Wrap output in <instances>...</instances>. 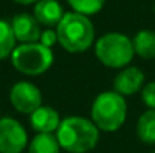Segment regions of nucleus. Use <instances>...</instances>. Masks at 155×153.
Wrapping results in <instances>:
<instances>
[{"instance_id": "16", "label": "nucleus", "mask_w": 155, "mask_h": 153, "mask_svg": "<svg viewBox=\"0 0 155 153\" xmlns=\"http://www.w3.org/2000/svg\"><path fill=\"white\" fill-rule=\"evenodd\" d=\"M68 3L74 9V12L89 17L98 14L103 9L105 0H68Z\"/></svg>"}, {"instance_id": "7", "label": "nucleus", "mask_w": 155, "mask_h": 153, "mask_svg": "<svg viewBox=\"0 0 155 153\" xmlns=\"http://www.w3.org/2000/svg\"><path fill=\"white\" fill-rule=\"evenodd\" d=\"M9 101L17 111L23 114H32L42 105V95L33 83L18 81L11 87Z\"/></svg>"}, {"instance_id": "5", "label": "nucleus", "mask_w": 155, "mask_h": 153, "mask_svg": "<svg viewBox=\"0 0 155 153\" xmlns=\"http://www.w3.org/2000/svg\"><path fill=\"white\" fill-rule=\"evenodd\" d=\"M11 62L18 72L24 75L36 77V75H42L51 68L54 56L51 48H47L39 42L21 44L15 47L14 53L11 54Z\"/></svg>"}, {"instance_id": "13", "label": "nucleus", "mask_w": 155, "mask_h": 153, "mask_svg": "<svg viewBox=\"0 0 155 153\" xmlns=\"http://www.w3.org/2000/svg\"><path fill=\"white\" fill-rule=\"evenodd\" d=\"M136 134L145 144H155V110H146L137 120Z\"/></svg>"}, {"instance_id": "10", "label": "nucleus", "mask_w": 155, "mask_h": 153, "mask_svg": "<svg viewBox=\"0 0 155 153\" xmlns=\"http://www.w3.org/2000/svg\"><path fill=\"white\" fill-rule=\"evenodd\" d=\"M60 116L50 105H41L30 114V126L38 134H53L60 126Z\"/></svg>"}, {"instance_id": "1", "label": "nucleus", "mask_w": 155, "mask_h": 153, "mask_svg": "<svg viewBox=\"0 0 155 153\" xmlns=\"http://www.w3.org/2000/svg\"><path fill=\"white\" fill-rule=\"evenodd\" d=\"M60 149L68 153H86L95 149L100 141V129L86 117L71 116L60 122L56 131Z\"/></svg>"}, {"instance_id": "4", "label": "nucleus", "mask_w": 155, "mask_h": 153, "mask_svg": "<svg viewBox=\"0 0 155 153\" xmlns=\"http://www.w3.org/2000/svg\"><path fill=\"white\" fill-rule=\"evenodd\" d=\"M95 54L98 60L107 68L122 69L134 57L133 39L124 33L111 32L101 36L95 44Z\"/></svg>"}, {"instance_id": "12", "label": "nucleus", "mask_w": 155, "mask_h": 153, "mask_svg": "<svg viewBox=\"0 0 155 153\" xmlns=\"http://www.w3.org/2000/svg\"><path fill=\"white\" fill-rule=\"evenodd\" d=\"M134 53L142 59H155V32L154 30H140L133 39Z\"/></svg>"}, {"instance_id": "3", "label": "nucleus", "mask_w": 155, "mask_h": 153, "mask_svg": "<svg viewBox=\"0 0 155 153\" xmlns=\"http://www.w3.org/2000/svg\"><path fill=\"white\" fill-rule=\"evenodd\" d=\"M95 126L104 132H116L127 119V101L114 90L100 93L91 108Z\"/></svg>"}, {"instance_id": "8", "label": "nucleus", "mask_w": 155, "mask_h": 153, "mask_svg": "<svg viewBox=\"0 0 155 153\" xmlns=\"http://www.w3.org/2000/svg\"><path fill=\"white\" fill-rule=\"evenodd\" d=\"M14 36L21 44H35L39 42L41 38V27L38 20L29 14H18L11 21Z\"/></svg>"}, {"instance_id": "19", "label": "nucleus", "mask_w": 155, "mask_h": 153, "mask_svg": "<svg viewBox=\"0 0 155 153\" xmlns=\"http://www.w3.org/2000/svg\"><path fill=\"white\" fill-rule=\"evenodd\" d=\"M14 2H17L20 5H30V3H38L39 0H14Z\"/></svg>"}, {"instance_id": "20", "label": "nucleus", "mask_w": 155, "mask_h": 153, "mask_svg": "<svg viewBox=\"0 0 155 153\" xmlns=\"http://www.w3.org/2000/svg\"><path fill=\"white\" fill-rule=\"evenodd\" d=\"M154 11H155V6H154Z\"/></svg>"}, {"instance_id": "9", "label": "nucleus", "mask_w": 155, "mask_h": 153, "mask_svg": "<svg viewBox=\"0 0 155 153\" xmlns=\"http://www.w3.org/2000/svg\"><path fill=\"white\" fill-rule=\"evenodd\" d=\"M143 84H145V75L136 66L124 68L114 77V81H113L114 92L122 95L124 98L137 93L140 89H143Z\"/></svg>"}, {"instance_id": "6", "label": "nucleus", "mask_w": 155, "mask_h": 153, "mask_svg": "<svg viewBox=\"0 0 155 153\" xmlns=\"http://www.w3.org/2000/svg\"><path fill=\"white\" fill-rule=\"evenodd\" d=\"M26 146L24 126L12 117H0V153H23Z\"/></svg>"}, {"instance_id": "2", "label": "nucleus", "mask_w": 155, "mask_h": 153, "mask_svg": "<svg viewBox=\"0 0 155 153\" xmlns=\"http://www.w3.org/2000/svg\"><path fill=\"white\" fill-rule=\"evenodd\" d=\"M57 41L62 48L69 53L89 50L95 39L94 24L89 17L77 12H66L56 27Z\"/></svg>"}, {"instance_id": "14", "label": "nucleus", "mask_w": 155, "mask_h": 153, "mask_svg": "<svg viewBox=\"0 0 155 153\" xmlns=\"http://www.w3.org/2000/svg\"><path fill=\"white\" fill-rule=\"evenodd\" d=\"M29 153H60V144L53 134H36L29 144Z\"/></svg>"}, {"instance_id": "17", "label": "nucleus", "mask_w": 155, "mask_h": 153, "mask_svg": "<svg viewBox=\"0 0 155 153\" xmlns=\"http://www.w3.org/2000/svg\"><path fill=\"white\" fill-rule=\"evenodd\" d=\"M142 101L148 110H155V81H151L142 89Z\"/></svg>"}, {"instance_id": "21", "label": "nucleus", "mask_w": 155, "mask_h": 153, "mask_svg": "<svg viewBox=\"0 0 155 153\" xmlns=\"http://www.w3.org/2000/svg\"><path fill=\"white\" fill-rule=\"evenodd\" d=\"M152 153H155V152H152Z\"/></svg>"}, {"instance_id": "15", "label": "nucleus", "mask_w": 155, "mask_h": 153, "mask_svg": "<svg viewBox=\"0 0 155 153\" xmlns=\"http://www.w3.org/2000/svg\"><path fill=\"white\" fill-rule=\"evenodd\" d=\"M15 36L9 21L0 20V60L9 57L15 50Z\"/></svg>"}, {"instance_id": "11", "label": "nucleus", "mask_w": 155, "mask_h": 153, "mask_svg": "<svg viewBox=\"0 0 155 153\" xmlns=\"http://www.w3.org/2000/svg\"><path fill=\"white\" fill-rule=\"evenodd\" d=\"M63 15V8L57 0H39L33 8V17L39 24H44L47 27H57Z\"/></svg>"}, {"instance_id": "18", "label": "nucleus", "mask_w": 155, "mask_h": 153, "mask_svg": "<svg viewBox=\"0 0 155 153\" xmlns=\"http://www.w3.org/2000/svg\"><path fill=\"white\" fill-rule=\"evenodd\" d=\"M57 33L56 30H51V29H47L41 33V38H39V44H42L44 47L47 48H51L54 44H57Z\"/></svg>"}]
</instances>
